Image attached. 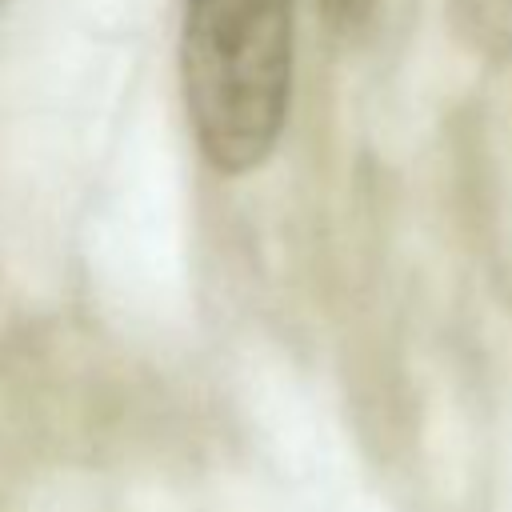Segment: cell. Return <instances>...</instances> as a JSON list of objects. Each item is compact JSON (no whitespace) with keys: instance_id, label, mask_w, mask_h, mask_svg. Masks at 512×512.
Wrapping results in <instances>:
<instances>
[{"instance_id":"2","label":"cell","mask_w":512,"mask_h":512,"mask_svg":"<svg viewBox=\"0 0 512 512\" xmlns=\"http://www.w3.org/2000/svg\"><path fill=\"white\" fill-rule=\"evenodd\" d=\"M320 4H324V16L336 32H356L376 12V0H320Z\"/></svg>"},{"instance_id":"1","label":"cell","mask_w":512,"mask_h":512,"mask_svg":"<svg viewBox=\"0 0 512 512\" xmlns=\"http://www.w3.org/2000/svg\"><path fill=\"white\" fill-rule=\"evenodd\" d=\"M292 48V0H184V104L216 172L244 176L272 156L292 96Z\"/></svg>"}]
</instances>
